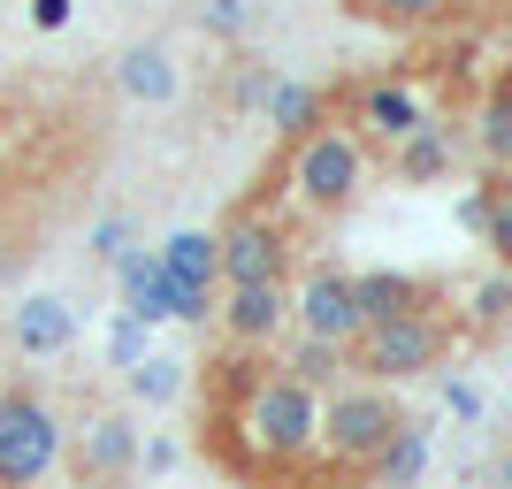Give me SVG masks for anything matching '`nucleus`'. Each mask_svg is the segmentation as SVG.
Wrapping results in <instances>:
<instances>
[{
    "instance_id": "1",
    "label": "nucleus",
    "mask_w": 512,
    "mask_h": 489,
    "mask_svg": "<svg viewBox=\"0 0 512 489\" xmlns=\"http://www.w3.org/2000/svg\"><path fill=\"white\" fill-rule=\"evenodd\" d=\"M237 428H245V451L260 467H299L321 451V390L291 383L283 367H260L237 398Z\"/></svg>"
},
{
    "instance_id": "2",
    "label": "nucleus",
    "mask_w": 512,
    "mask_h": 489,
    "mask_svg": "<svg viewBox=\"0 0 512 489\" xmlns=\"http://www.w3.org/2000/svg\"><path fill=\"white\" fill-rule=\"evenodd\" d=\"M69 451V421L54 413V398L31 383L0 390V489H39L62 467Z\"/></svg>"
},
{
    "instance_id": "3",
    "label": "nucleus",
    "mask_w": 512,
    "mask_h": 489,
    "mask_svg": "<svg viewBox=\"0 0 512 489\" xmlns=\"http://www.w3.org/2000/svg\"><path fill=\"white\" fill-rule=\"evenodd\" d=\"M367 192V146L352 138V123H321L314 138L291 146V199L306 214H344Z\"/></svg>"
},
{
    "instance_id": "4",
    "label": "nucleus",
    "mask_w": 512,
    "mask_h": 489,
    "mask_svg": "<svg viewBox=\"0 0 512 489\" xmlns=\"http://www.w3.org/2000/svg\"><path fill=\"white\" fill-rule=\"evenodd\" d=\"M451 352V329L444 314H398V321H375V329H360L352 337V375L360 383H413V375H428V367H444Z\"/></svg>"
},
{
    "instance_id": "5",
    "label": "nucleus",
    "mask_w": 512,
    "mask_h": 489,
    "mask_svg": "<svg viewBox=\"0 0 512 489\" xmlns=\"http://www.w3.org/2000/svg\"><path fill=\"white\" fill-rule=\"evenodd\" d=\"M398 421H406V405L383 383H337L321 398V451L337 467H375V451L398 436Z\"/></svg>"
},
{
    "instance_id": "6",
    "label": "nucleus",
    "mask_w": 512,
    "mask_h": 489,
    "mask_svg": "<svg viewBox=\"0 0 512 489\" xmlns=\"http://www.w3.org/2000/svg\"><path fill=\"white\" fill-rule=\"evenodd\" d=\"M214 276H222V291H237V283H291V245H283L276 222L237 214L230 230L214 237Z\"/></svg>"
},
{
    "instance_id": "7",
    "label": "nucleus",
    "mask_w": 512,
    "mask_h": 489,
    "mask_svg": "<svg viewBox=\"0 0 512 489\" xmlns=\"http://www.w3.org/2000/svg\"><path fill=\"white\" fill-rule=\"evenodd\" d=\"M291 321L299 337H321V344H344L360 337V298H352V276L344 268H306V283L291 291Z\"/></svg>"
},
{
    "instance_id": "8",
    "label": "nucleus",
    "mask_w": 512,
    "mask_h": 489,
    "mask_svg": "<svg viewBox=\"0 0 512 489\" xmlns=\"http://www.w3.org/2000/svg\"><path fill=\"white\" fill-rule=\"evenodd\" d=\"M69 459H77V482L85 489H115L138 474V421L130 413H92L77 436H69Z\"/></svg>"
},
{
    "instance_id": "9",
    "label": "nucleus",
    "mask_w": 512,
    "mask_h": 489,
    "mask_svg": "<svg viewBox=\"0 0 512 489\" xmlns=\"http://www.w3.org/2000/svg\"><path fill=\"white\" fill-rule=\"evenodd\" d=\"M352 138H375V146H398V138H413V130L428 123V107L413 85H398V77H375V85H360V100H352Z\"/></svg>"
},
{
    "instance_id": "10",
    "label": "nucleus",
    "mask_w": 512,
    "mask_h": 489,
    "mask_svg": "<svg viewBox=\"0 0 512 489\" xmlns=\"http://www.w3.org/2000/svg\"><path fill=\"white\" fill-rule=\"evenodd\" d=\"M283 321H291V283H237V291H222V329L245 352L283 337Z\"/></svg>"
},
{
    "instance_id": "11",
    "label": "nucleus",
    "mask_w": 512,
    "mask_h": 489,
    "mask_svg": "<svg viewBox=\"0 0 512 489\" xmlns=\"http://www.w3.org/2000/svg\"><path fill=\"white\" fill-rule=\"evenodd\" d=\"M352 298H360V329L398 321V314H436V283L406 276V268H367V276H352Z\"/></svg>"
},
{
    "instance_id": "12",
    "label": "nucleus",
    "mask_w": 512,
    "mask_h": 489,
    "mask_svg": "<svg viewBox=\"0 0 512 489\" xmlns=\"http://www.w3.org/2000/svg\"><path fill=\"white\" fill-rule=\"evenodd\" d=\"M69 337H77V306H69V298L31 291L16 306V352H23V360H62Z\"/></svg>"
},
{
    "instance_id": "13",
    "label": "nucleus",
    "mask_w": 512,
    "mask_h": 489,
    "mask_svg": "<svg viewBox=\"0 0 512 489\" xmlns=\"http://www.w3.org/2000/svg\"><path fill=\"white\" fill-rule=\"evenodd\" d=\"M115 85H123V100L138 107H169L176 100V62H169V46H123L115 54Z\"/></svg>"
},
{
    "instance_id": "14",
    "label": "nucleus",
    "mask_w": 512,
    "mask_h": 489,
    "mask_svg": "<svg viewBox=\"0 0 512 489\" xmlns=\"http://www.w3.org/2000/svg\"><path fill=\"white\" fill-rule=\"evenodd\" d=\"M268 130H276L283 146H299V138H314L321 123H329V92L321 85H299V77H276V92H268Z\"/></svg>"
},
{
    "instance_id": "15",
    "label": "nucleus",
    "mask_w": 512,
    "mask_h": 489,
    "mask_svg": "<svg viewBox=\"0 0 512 489\" xmlns=\"http://www.w3.org/2000/svg\"><path fill=\"white\" fill-rule=\"evenodd\" d=\"M390 176H398V184H436V176H451V123L428 115L413 138H398V146H390Z\"/></svg>"
},
{
    "instance_id": "16",
    "label": "nucleus",
    "mask_w": 512,
    "mask_h": 489,
    "mask_svg": "<svg viewBox=\"0 0 512 489\" xmlns=\"http://www.w3.org/2000/svg\"><path fill=\"white\" fill-rule=\"evenodd\" d=\"M375 489H421V474H428V421H398V436H390L383 451H375Z\"/></svg>"
},
{
    "instance_id": "17",
    "label": "nucleus",
    "mask_w": 512,
    "mask_h": 489,
    "mask_svg": "<svg viewBox=\"0 0 512 489\" xmlns=\"http://www.w3.org/2000/svg\"><path fill=\"white\" fill-rule=\"evenodd\" d=\"M459 214H467V230L497 253V268H512V184H482Z\"/></svg>"
},
{
    "instance_id": "18",
    "label": "nucleus",
    "mask_w": 512,
    "mask_h": 489,
    "mask_svg": "<svg viewBox=\"0 0 512 489\" xmlns=\"http://www.w3.org/2000/svg\"><path fill=\"white\" fill-rule=\"evenodd\" d=\"M153 260H161V276H176V283H214V291H222V276H214V230H176Z\"/></svg>"
},
{
    "instance_id": "19",
    "label": "nucleus",
    "mask_w": 512,
    "mask_h": 489,
    "mask_svg": "<svg viewBox=\"0 0 512 489\" xmlns=\"http://www.w3.org/2000/svg\"><path fill=\"white\" fill-rule=\"evenodd\" d=\"M283 375L306 390H337L344 375H352V360H344V344H321V337H299L291 344V360H283Z\"/></svg>"
},
{
    "instance_id": "20",
    "label": "nucleus",
    "mask_w": 512,
    "mask_h": 489,
    "mask_svg": "<svg viewBox=\"0 0 512 489\" xmlns=\"http://www.w3.org/2000/svg\"><path fill=\"white\" fill-rule=\"evenodd\" d=\"M360 23H383V31H428V23H444L459 0H344Z\"/></svg>"
},
{
    "instance_id": "21",
    "label": "nucleus",
    "mask_w": 512,
    "mask_h": 489,
    "mask_svg": "<svg viewBox=\"0 0 512 489\" xmlns=\"http://www.w3.org/2000/svg\"><path fill=\"white\" fill-rule=\"evenodd\" d=\"M474 146H482L490 169H512V85H497L490 100H482V115H474Z\"/></svg>"
},
{
    "instance_id": "22",
    "label": "nucleus",
    "mask_w": 512,
    "mask_h": 489,
    "mask_svg": "<svg viewBox=\"0 0 512 489\" xmlns=\"http://www.w3.org/2000/svg\"><path fill=\"white\" fill-rule=\"evenodd\" d=\"M260 23V0H199V31L207 39H245Z\"/></svg>"
},
{
    "instance_id": "23",
    "label": "nucleus",
    "mask_w": 512,
    "mask_h": 489,
    "mask_svg": "<svg viewBox=\"0 0 512 489\" xmlns=\"http://www.w3.org/2000/svg\"><path fill=\"white\" fill-rule=\"evenodd\" d=\"M176 383H184L176 360H138V367H130V398H146V405H169Z\"/></svg>"
},
{
    "instance_id": "24",
    "label": "nucleus",
    "mask_w": 512,
    "mask_h": 489,
    "mask_svg": "<svg viewBox=\"0 0 512 489\" xmlns=\"http://www.w3.org/2000/svg\"><path fill=\"white\" fill-rule=\"evenodd\" d=\"M268 92H276V69H268V62H245V69H230L222 100H230V107H268Z\"/></svg>"
},
{
    "instance_id": "25",
    "label": "nucleus",
    "mask_w": 512,
    "mask_h": 489,
    "mask_svg": "<svg viewBox=\"0 0 512 489\" xmlns=\"http://www.w3.org/2000/svg\"><path fill=\"white\" fill-rule=\"evenodd\" d=\"M505 314H512V268H497V276L474 291V321H482V329H497Z\"/></svg>"
},
{
    "instance_id": "26",
    "label": "nucleus",
    "mask_w": 512,
    "mask_h": 489,
    "mask_svg": "<svg viewBox=\"0 0 512 489\" xmlns=\"http://www.w3.org/2000/svg\"><path fill=\"white\" fill-rule=\"evenodd\" d=\"M107 360L123 367V375H130V367H138V360H146V321L115 314V337H107Z\"/></svg>"
},
{
    "instance_id": "27",
    "label": "nucleus",
    "mask_w": 512,
    "mask_h": 489,
    "mask_svg": "<svg viewBox=\"0 0 512 489\" xmlns=\"http://www.w3.org/2000/svg\"><path fill=\"white\" fill-rule=\"evenodd\" d=\"M130 237H138V230H130V214H123V222H115V214H107L100 230H92V253H100L107 268H115V260H123V253H138V245H130Z\"/></svg>"
},
{
    "instance_id": "28",
    "label": "nucleus",
    "mask_w": 512,
    "mask_h": 489,
    "mask_svg": "<svg viewBox=\"0 0 512 489\" xmlns=\"http://www.w3.org/2000/svg\"><path fill=\"white\" fill-rule=\"evenodd\" d=\"M31 23H39V31H54V23H69V0H31Z\"/></svg>"
},
{
    "instance_id": "29",
    "label": "nucleus",
    "mask_w": 512,
    "mask_h": 489,
    "mask_svg": "<svg viewBox=\"0 0 512 489\" xmlns=\"http://www.w3.org/2000/svg\"><path fill=\"white\" fill-rule=\"evenodd\" d=\"M497 489H512V451H505V459H497Z\"/></svg>"
}]
</instances>
